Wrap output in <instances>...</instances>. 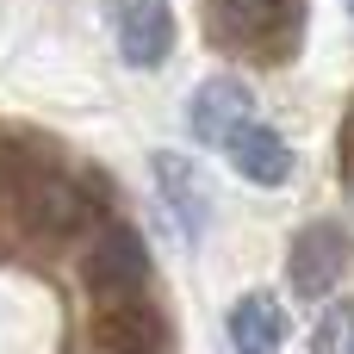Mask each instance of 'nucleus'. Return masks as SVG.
<instances>
[{"instance_id":"obj_6","label":"nucleus","mask_w":354,"mask_h":354,"mask_svg":"<svg viewBox=\"0 0 354 354\" xmlns=\"http://www.w3.org/2000/svg\"><path fill=\"white\" fill-rule=\"evenodd\" d=\"M174 50V12L162 0H124L118 6V56L131 68H156Z\"/></svg>"},{"instance_id":"obj_5","label":"nucleus","mask_w":354,"mask_h":354,"mask_svg":"<svg viewBox=\"0 0 354 354\" xmlns=\"http://www.w3.org/2000/svg\"><path fill=\"white\" fill-rule=\"evenodd\" d=\"M224 156H230L236 174L255 180V187H286V180H292V149H286V137H280L274 124H261V118L236 124L230 143H224Z\"/></svg>"},{"instance_id":"obj_9","label":"nucleus","mask_w":354,"mask_h":354,"mask_svg":"<svg viewBox=\"0 0 354 354\" xmlns=\"http://www.w3.org/2000/svg\"><path fill=\"white\" fill-rule=\"evenodd\" d=\"M149 174H156V187H162V205L174 212V224H180L187 236H199V230H205V187H199V174L187 168V156L156 149V156H149Z\"/></svg>"},{"instance_id":"obj_8","label":"nucleus","mask_w":354,"mask_h":354,"mask_svg":"<svg viewBox=\"0 0 354 354\" xmlns=\"http://www.w3.org/2000/svg\"><path fill=\"white\" fill-rule=\"evenodd\" d=\"M224 336L230 354H274L286 342V311L274 292H243L230 311H224Z\"/></svg>"},{"instance_id":"obj_2","label":"nucleus","mask_w":354,"mask_h":354,"mask_svg":"<svg viewBox=\"0 0 354 354\" xmlns=\"http://www.w3.org/2000/svg\"><path fill=\"white\" fill-rule=\"evenodd\" d=\"M205 37L255 62H286L305 37V0H205Z\"/></svg>"},{"instance_id":"obj_7","label":"nucleus","mask_w":354,"mask_h":354,"mask_svg":"<svg viewBox=\"0 0 354 354\" xmlns=\"http://www.w3.org/2000/svg\"><path fill=\"white\" fill-rule=\"evenodd\" d=\"M187 118H193V137H199V143H230V131L255 118V93H249L236 75H218V81H205V87L193 93Z\"/></svg>"},{"instance_id":"obj_1","label":"nucleus","mask_w":354,"mask_h":354,"mask_svg":"<svg viewBox=\"0 0 354 354\" xmlns=\"http://www.w3.org/2000/svg\"><path fill=\"white\" fill-rule=\"evenodd\" d=\"M106 187H81L37 143H0V212L31 243H62L100 212Z\"/></svg>"},{"instance_id":"obj_11","label":"nucleus","mask_w":354,"mask_h":354,"mask_svg":"<svg viewBox=\"0 0 354 354\" xmlns=\"http://www.w3.org/2000/svg\"><path fill=\"white\" fill-rule=\"evenodd\" d=\"M336 162H342V180H348V193H354V100H348V112H342V131H336Z\"/></svg>"},{"instance_id":"obj_10","label":"nucleus","mask_w":354,"mask_h":354,"mask_svg":"<svg viewBox=\"0 0 354 354\" xmlns=\"http://www.w3.org/2000/svg\"><path fill=\"white\" fill-rule=\"evenodd\" d=\"M311 354H354V299H336L311 324Z\"/></svg>"},{"instance_id":"obj_4","label":"nucleus","mask_w":354,"mask_h":354,"mask_svg":"<svg viewBox=\"0 0 354 354\" xmlns=\"http://www.w3.org/2000/svg\"><path fill=\"white\" fill-rule=\"evenodd\" d=\"M348 268H354V236L336 218L305 224V230L292 236V249H286V280H292L299 299H330Z\"/></svg>"},{"instance_id":"obj_3","label":"nucleus","mask_w":354,"mask_h":354,"mask_svg":"<svg viewBox=\"0 0 354 354\" xmlns=\"http://www.w3.org/2000/svg\"><path fill=\"white\" fill-rule=\"evenodd\" d=\"M81 286L100 305V317L143 305V286H149V243H143V230L124 224V218H106L93 230L87 255H81Z\"/></svg>"}]
</instances>
